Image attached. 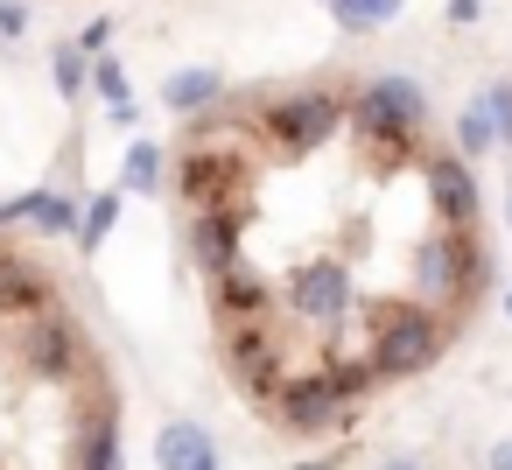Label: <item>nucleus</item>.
<instances>
[{"mask_svg": "<svg viewBox=\"0 0 512 470\" xmlns=\"http://www.w3.org/2000/svg\"><path fill=\"white\" fill-rule=\"evenodd\" d=\"M169 204L232 393L295 442L428 372L491 288L477 176L414 78L218 92L169 141Z\"/></svg>", "mask_w": 512, "mask_h": 470, "instance_id": "nucleus-1", "label": "nucleus"}, {"mask_svg": "<svg viewBox=\"0 0 512 470\" xmlns=\"http://www.w3.org/2000/svg\"><path fill=\"white\" fill-rule=\"evenodd\" d=\"M0 470H120V372L15 225H0Z\"/></svg>", "mask_w": 512, "mask_h": 470, "instance_id": "nucleus-2", "label": "nucleus"}, {"mask_svg": "<svg viewBox=\"0 0 512 470\" xmlns=\"http://www.w3.org/2000/svg\"><path fill=\"white\" fill-rule=\"evenodd\" d=\"M491 141H498V106H491V99L463 106V120H456V155H484Z\"/></svg>", "mask_w": 512, "mask_h": 470, "instance_id": "nucleus-3", "label": "nucleus"}, {"mask_svg": "<svg viewBox=\"0 0 512 470\" xmlns=\"http://www.w3.org/2000/svg\"><path fill=\"white\" fill-rule=\"evenodd\" d=\"M393 15H400V0H337V22L344 29H379Z\"/></svg>", "mask_w": 512, "mask_h": 470, "instance_id": "nucleus-4", "label": "nucleus"}, {"mask_svg": "<svg viewBox=\"0 0 512 470\" xmlns=\"http://www.w3.org/2000/svg\"><path fill=\"white\" fill-rule=\"evenodd\" d=\"M491 470H512V442H498V449H491Z\"/></svg>", "mask_w": 512, "mask_h": 470, "instance_id": "nucleus-5", "label": "nucleus"}, {"mask_svg": "<svg viewBox=\"0 0 512 470\" xmlns=\"http://www.w3.org/2000/svg\"><path fill=\"white\" fill-rule=\"evenodd\" d=\"M386 470H414V463H386Z\"/></svg>", "mask_w": 512, "mask_h": 470, "instance_id": "nucleus-6", "label": "nucleus"}]
</instances>
